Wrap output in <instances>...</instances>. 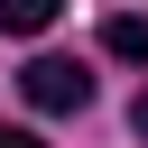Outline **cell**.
I'll list each match as a JSON object with an SVG mask.
<instances>
[{"instance_id": "6da1fadb", "label": "cell", "mask_w": 148, "mask_h": 148, "mask_svg": "<svg viewBox=\"0 0 148 148\" xmlns=\"http://www.w3.org/2000/svg\"><path fill=\"white\" fill-rule=\"evenodd\" d=\"M18 92H28V111H83L92 102V65L83 56H28Z\"/></svg>"}, {"instance_id": "7a4b0ae2", "label": "cell", "mask_w": 148, "mask_h": 148, "mask_svg": "<svg viewBox=\"0 0 148 148\" xmlns=\"http://www.w3.org/2000/svg\"><path fill=\"white\" fill-rule=\"evenodd\" d=\"M102 56L148 65V18H139V9H111V18H102Z\"/></svg>"}, {"instance_id": "3957f363", "label": "cell", "mask_w": 148, "mask_h": 148, "mask_svg": "<svg viewBox=\"0 0 148 148\" xmlns=\"http://www.w3.org/2000/svg\"><path fill=\"white\" fill-rule=\"evenodd\" d=\"M56 9L65 0H0V37H37V28H56Z\"/></svg>"}, {"instance_id": "277c9868", "label": "cell", "mask_w": 148, "mask_h": 148, "mask_svg": "<svg viewBox=\"0 0 148 148\" xmlns=\"http://www.w3.org/2000/svg\"><path fill=\"white\" fill-rule=\"evenodd\" d=\"M130 130H139V139H148V83H139V102H130Z\"/></svg>"}, {"instance_id": "5b68a950", "label": "cell", "mask_w": 148, "mask_h": 148, "mask_svg": "<svg viewBox=\"0 0 148 148\" xmlns=\"http://www.w3.org/2000/svg\"><path fill=\"white\" fill-rule=\"evenodd\" d=\"M0 148H46V139H37V130H0Z\"/></svg>"}]
</instances>
